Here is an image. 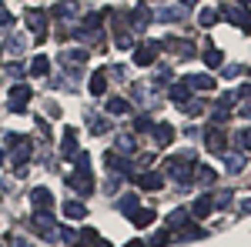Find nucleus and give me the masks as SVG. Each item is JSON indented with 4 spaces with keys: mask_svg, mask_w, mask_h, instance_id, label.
<instances>
[{
    "mask_svg": "<svg viewBox=\"0 0 251 247\" xmlns=\"http://www.w3.org/2000/svg\"><path fill=\"white\" fill-rule=\"evenodd\" d=\"M74 164H77V167H74V174L67 177V187L77 190V194H84V197H87V194H94V180H91V177H94V174H91V157H87L84 151H77V154H74Z\"/></svg>",
    "mask_w": 251,
    "mask_h": 247,
    "instance_id": "obj_1",
    "label": "nucleus"
},
{
    "mask_svg": "<svg viewBox=\"0 0 251 247\" xmlns=\"http://www.w3.org/2000/svg\"><path fill=\"white\" fill-rule=\"evenodd\" d=\"M194 164H198L194 151L181 154V157H168V164H164V174H168V177H174L181 187H188V184L194 180Z\"/></svg>",
    "mask_w": 251,
    "mask_h": 247,
    "instance_id": "obj_2",
    "label": "nucleus"
},
{
    "mask_svg": "<svg viewBox=\"0 0 251 247\" xmlns=\"http://www.w3.org/2000/svg\"><path fill=\"white\" fill-rule=\"evenodd\" d=\"M30 154H34V144L27 137H10V164L14 167H24L30 160Z\"/></svg>",
    "mask_w": 251,
    "mask_h": 247,
    "instance_id": "obj_3",
    "label": "nucleus"
},
{
    "mask_svg": "<svg viewBox=\"0 0 251 247\" xmlns=\"http://www.w3.org/2000/svg\"><path fill=\"white\" fill-rule=\"evenodd\" d=\"M34 230H37L40 237H47V241H54V237L60 234L57 221L50 217V210H37V214H34Z\"/></svg>",
    "mask_w": 251,
    "mask_h": 247,
    "instance_id": "obj_4",
    "label": "nucleus"
},
{
    "mask_svg": "<svg viewBox=\"0 0 251 247\" xmlns=\"http://www.w3.org/2000/svg\"><path fill=\"white\" fill-rule=\"evenodd\" d=\"M30 87L27 84H17V87H10V94H7V107L14 111V114H24L27 111V104H30Z\"/></svg>",
    "mask_w": 251,
    "mask_h": 247,
    "instance_id": "obj_5",
    "label": "nucleus"
},
{
    "mask_svg": "<svg viewBox=\"0 0 251 247\" xmlns=\"http://www.w3.org/2000/svg\"><path fill=\"white\" fill-rule=\"evenodd\" d=\"M161 54V40H144L141 47H134V64L137 67H151Z\"/></svg>",
    "mask_w": 251,
    "mask_h": 247,
    "instance_id": "obj_6",
    "label": "nucleus"
},
{
    "mask_svg": "<svg viewBox=\"0 0 251 247\" xmlns=\"http://www.w3.org/2000/svg\"><path fill=\"white\" fill-rule=\"evenodd\" d=\"M204 147H208L211 154H225V151H228V134L221 131L218 124L208 127V131H204Z\"/></svg>",
    "mask_w": 251,
    "mask_h": 247,
    "instance_id": "obj_7",
    "label": "nucleus"
},
{
    "mask_svg": "<svg viewBox=\"0 0 251 247\" xmlns=\"http://www.w3.org/2000/svg\"><path fill=\"white\" fill-rule=\"evenodd\" d=\"M24 20H27V27L37 34V40L47 37V14H44V10H27V14H24Z\"/></svg>",
    "mask_w": 251,
    "mask_h": 247,
    "instance_id": "obj_8",
    "label": "nucleus"
},
{
    "mask_svg": "<svg viewBox=\"0 0 251 247\" xmlns=\"http://www.w3.org/2000/svg\"><path fill=\"white\" fill-rule=\"evenodd\" d=\"M225 20L234 23V27H241V30H251V14L245 7H225Z\"/></svg>",
    "mask_w": 251,
    "mask_h": 247,
    "instance_id": "obj_9",
    "label": "nucleus"
},
{
    "mask_svg": "<svg viewBox=\"0 0 251 247\" xmlns=\"http://www.w3.org/2000/svg\"><path fill=\"white\" fill-rule=\"evenodd\" d=\"M131 180H134L137 187H144V190H161V187H164L161 174H154V171H141V174H134Z\"/></svg>",
    "mask_w": 251,
    "mask_h": 247,
    "instance_id": "obj_10",
    "label": "nucleus"
},
{
    "mask_svg": "<svg viewBox=\"0 0 251 247\" xmlns=\"http://www.w3.org/2000/svg\"><path fill=\"white\" fill-rule=\"evenodd\" d=\"M127 217H131V224H134V227H148V224H154L157 214H154V207H141V204H137Z\"/></svg>",
    "mask_w": 251,
    "mask_h": 247,
    "instance_id": "obj_11",
    "label": "nucleus"
},
{
    "mask_svg": "<svg viewBox=\"0 0 251 247\" xmlns=\"http://www.w3.org/2000/svg\"><path fill=\"white\" fill-rule=\"evenodd\" d=\"M30 201H34L37 210H54V194H50L47 187H34L30 190Z\"/></svg>",
    "mask_w": 251,
    "mask_h": 247,
    "instance_id": "obj_12",
    "label": "nucleus"
},
{
    "mask_svg": "<svg viewBox=\"0 0 251 247\" xmlns=\"http://www.w3.org/2000/svg\"><path fill=\"white\" fill-rule=\"evenodd\" d=\"M161 47L171 50V54H177V57H194L191 40H161Z\"/></svg>",
    "mask_w": 251,
    "mask_h": 247,
    "instance_id": "obj_13",
    "label": "nucleus"
},
{
    "mask_svg": "<svg viewBox=\"0 0 251 247\" xmlns=\"http://www.w3.org/2000/svg\"><path fill=\"white\" fill-rule=\"evenodd\" d=\"M60 154H64L67 160L77 154V131H74V127H67V131H64V137H60Z\"/></svg>",
    "mask_w": 251,
    "mask_h": 247,
    "instance_id": "obj_14",
    "label": "nucleus"
},
{
    "mask_svg": "<svg viewBox=\"0 0 251 247\" xmlns=\"http://www.w3.org/2000/svg\"><path fill=\"white\" fill-rule=\"evenodd\" d=\"M211 210H214V197H211V194H201V197L191 204V214H194V217H208Z\"/></svg>",
    "mask_w": 251,
    "mask_h": 247,
    "instance_id": "obj_15",
    "label": "nucleus"
},
{
    "mask_svg": "<svg viewBox=\"0 0 251 247\" xmlns=\"http://www.w3.org/2000/svg\"><path fill=\"white\" fill-rule=\"evenodd\" d=\"M184 84H188L191 90H214V77L211 74H191Z\"/></svg>",
    "mask_w": 251,
    "mask_h": 247,
    "instance_id": "obj_16",
    "label": "nucleus"
},
{
    "mask_svg": "<svg viewBox=\"0 0 251 247\" xmlns=\"http://www.w3.org/2000/svg\"><path fill=\"white\" fill-rule=\"evenodd\" d=\"M151 131H154V144L157 147H168V144L174 140V127L171 124H154Z\"/></svg>",
    "mask_w": 251,
    "mask_h": 247,
    "instance_id": "obj_17",
    "label": "nucleus"
},
{
    "mask_svg": "<svg viewBox=\"0 0 251 247\" xmlns=\"http://www.w3.org/2000/svg\"><path fill=\"white\" fill-rule=\"evenodd\" d=\"M117 151L124 154V157H134L137 154V137L134 134H121V137H117Z\"/></svg>",
    "mask_w": 251,
    "mask_h": 247,
    "instance_id": "obj_18",
    "label": "nucleus"
},
{
    "mask_svg": "<svg viewBox=\"0 0 251 247\" xmlns=\"http://www.w3.org/2000/svg\"><path fill=\"white\" fill-rule=\"evenodd\" d=\"M64 217H67V221H84V217H87V207H84L80 201H67V204H64Z\"/></svg>",
    "mask_w": 251,
    "mask_h": 247,
    "instance_id": "obj_19",
    "label": "nucleus"
},
{
    "mask_svg": "<svg viewBox=\"0 0 251 247\" xmlns=\"http://www.w3.org/2000/svg\"><path fill=\"white\" fill-rule=\"evenodd\" d=\"M174 100V104H177V107H184V104H188V100H191V87H188V84H174L171 87V94H168Z\"/></svg>",
    "mask_w": 251,
    "mask_h": 247,
    "instance_id": "obj_20",
    "label": "nucleus"
},
{
    "mask_svg": "<svg viewBox=\"0 0 251 247\" xmlns=\"http://www.w3.org/2000/svg\"><path fill=\"white\" fill-rule=\"evenodd\" d=\"M188 227V210H171V214H168V230H184Z\"/></svg>",
    "mask_w": 251,
    "mask_h": 247,
    "instance_id": "obj_21",
    "label": "nucleus"
},
{
    "mask_svg": "<svg viewBox=\"0 0 251 247\" xmlns=\"http://www.w3.org/2000/svg\"><path fill=\"white\" fill-rule=\"evenodd\" d=\"M148 3H137L134 7V14H131V27H134V30H141V27H148Z\"/></svg>",
    "mask_w": 251,
    "mask_h": 247,
    "instance_id": "obj_22",
    "label": "nucleus"
},
{
    "mask_svg": "<svg viewBox=\"0 0 251 247\" xmlns=\"http://www.w3.org/2000/svg\"><path fill=\"white\" fill-rule=\"evenodd\" d=\"M27 74H34V77H47V74H50V60L44 57V54H40V57H34V60H30V70H27Z\"/></svg>",
    "mask_w": 251,
    "mask_h": 247,
    "instance_id": "obj_23",
    "label": "nucleus"
},
{
    "mask_svg": "<svg viewBox=\"0 0 251 247\" xmlns=\"http://www.w3.org/2000/svg\"><path fill=\"white\" fill-rule=\"evenodd\" d=\"M107 114H114V117L131 114V104H127V100H121V97H111V100H107Z\"/></svg>",
    "mask_w": 251,
    "mask_h": 247,
    "instance_id": "obj_24",
    "label": "nucleus"
},
{
    "mask_svg": "<svg viewBox=\"0 0 251 247\" xmlns=\"http://www.w3.org/2000/svg\"><path fill=\"white\" fill-rule=\"evenodd\" d=\"M7 50H10L14 57H20V54L27 50V37H24V34H14V37L7 40Z\"/></svg>",
    "mask_w": 251,
    "mask_h": 247,
    "instance_id": "obj_25",
    "label": "nucleus"
},
{
    "mask_svg": "<svg viewBox=\"0 0 251 247\" xmlns=\"http://www.w3.org/2000/svg\"><path fill=\"white\" fill-rule=\"evenodd\" d=\"M107 117H94V114H87V131L91 134H107Z\"/></svg>",
    "mask_w": 251,
    "mask_h": 247,
    "instance_id": "obj_26",
    "label": "nucleus"
},
{
    "mask_svg": "<svg viewBox=\"0 0 251 247\" xmlns=\"http://www.w3.org/2000/svg\"><path fill=\"white\" fill-rule=\"evenodd\" d=\"M225 167H228V174H241L245 171V157L241 154H228L225 157Z\"/></svg>",
    "mask_w": 251,
    "mask_h": 247,
    "instance_id": "obj_27",
    "label": "nucleus"
},
{
    "mask_svg": "<svg viewBox=\"0 0 251 247\" xmlns=\"http://www.w3.org/2000/svg\"><path fill=\"white\" fill-rule=\"evenodd\" d=\"M214 177H218V174H214L211 167H198V164H194V180H198V184L208 187V184H214Z\"/></svg>",
    "mask_w": 251,
    "mask_h": 247,
    "instance_id": "obj_28",
    "label": "nucleus"
},
{
    "mask_svg": "<svg viewBox=\"0 0 251 247\" xmlns=\"http://www.w3.org/2000/svg\"><path fill=\"white\" fill-rule=\"evenodd\" d=\"M80 244H87V247H111L104 237H97V230H84V234H80Z\"/></svg>",
    "mask_w": 251,
    "mask_h": 247,
    "instance_id": "obj_29",
    "label": "nucleus"
},
{
    "mask_svg": "<svg viewBox=\"0 0 251 247\" xmlns=\"http://www.w3.org/2000/svg\"><path fill=\"white\" fill-rule=\"evenodd\" d=\"M104 90H107V74H100V70H97V74L91 77V94H94V97H100Z\"/></svg>",
    "mask_w": 251,
    "mask_h": 247,
    "instance_id": "obj_30",
    "label": "nucleus"
},
{
    "mask_svg": "<svg viewBox=\"0 0 251 247\" xmlns=\"http://www.w3.org/2000/svg\"><path fill=\"white\" fill-rule=\"evenodd\" d=\"M221 64H225V54H221L218 47L204 50V67H221Z\"/></svg>",
    "mask_w": 251,
    "mask_h": 247,
    "instance_id": "obj_31",
    "label": "nucleus"
},
{
    "mask_svg": "<svg viewBox=\"0 0 251 247\" xmlns=\"http://www.w3.org/2000/svg\"><path fill=\"white\" fill-rule=\"evenodd\" d=\"M198 23H201V27H214V23H218V10H211V7H204V10L198 14Z\"/></svg>",
    "mask_w": 251,
    "mask_h": 247,
    "instance_id": "obj_32",
    "label": "nucleus"
},
{
    "mask_svg": "<svg viewBox=\"0 0 251 247\" xmlns=\"http://www.w3.org/2000/svg\"><path fill=\"white\" fill-rule=\"evenodd\" d=\"M64 244H71V247H80V234L77 230H71V227H60V234H57Z\"/></svg>",
    "mask_w": 251,
    "mask_h": 247,
    "instance_id": "obj_33",
    "label": "nucleus"
},
{
    "mask_svg": "<svg viewBox=\"0 0 251 247\" xmlns=\"http://www.w3.org/2000/svg\"><path fill=\"white\" fill-rule=\"evenodd\" d=\"M60 60H64V64H84V60H87V50H64Z\"/></svg>",
    "mask_w": 251,
    "mask_h": 247,
    "instance_id": "obj_34",
    "label": "nucleus"
},
{
    "mask_svg": "<svg viewBox=\"0 0 251 247\" xmlns=\"http://www.w3.org/2000/svg\"><path fill=\"white\" fill-rule=\"evenodd\" d=\"M134 207H137V197H134V194H124V197L117 201V210H121V214H131Z\"/></svg>",
    "mask_w": 251,
    "mask_h": 247,
    "instance_id": "obj_35",
    "label": "nucleus"
},
{
    "mask_svg": "<svg viewBox=\"0 0 251 247\" xmlns=\"http://www.w3.org/2000/svg\"><path fill=\"white\" fill-rule=\"evenodd\" d=\"M157 20H164V23H174V20H181V10H171V7H164V10L157 14Z\"/></svg>",
    "mask_w": 251,
    "mask_h": 247,
    "instance_id": "obj_36",
    "label": "nucleus"
},
{
    "mask_svg": "<svg viewBox=\"0 0 251 247\" xmlns=\"http://www.w3.org/2000/svg\"><path fill=\"white\" fill-rule=\"evenodd\" d=\"M117 47H121V50H131V47H134V40H131L127 30H117Z\"/></svg>",
    "mask_w": 251,
    "mask_h": 247,
    "instance_id": "obj_37",
    "label": "nucleus"
},
{
    "mask_svg": "<svg viewBox=\"0 0 251 247\" xmlns=\"http://www.w3.org/2000/svg\"><path fill=\"white\" fill-rule=\"evenodd\" d=\"M134 94H137V100H141V104H148V100H151V87H148V84H134Z\"/></svg>",
    "mask_w": 251,
    "mask_h": 247,
    "instance_id": "obj_38",
    "label": "nucleus"
},
{
    "mask_svg": "<svg viewBox=\"0 0 251 247\" xmlns=\"http://www.w3.org/2000/svg\"><path fill=\"white\" fill-rule=\"evenodd\" d=\"M214 207H231V190H221L214 197Z\"/></svg>",
    "mask_w": 251,
    "mask_h": 247,
    "instance_id": "obj_39",
    "label": "nucleus"
},
{
    "mask_svg": "<svg viewBox=\"0 0 251 247\" xmlns=\"http://www.w3.org/2000/svg\"><path fill=\"white\" fill-rule=\"evenodd\" d=\"M238 144H241L245 151H251V127H245V131H238Z\"/></svg>",
    "mask_w": 251,
    "mask_h": 247,
    "instance_id": "obj_40",
    "label": "nucleus"
},
{
    "mask_svg": "<svg viewBox=\"0 0 251 247\" xmlns=\"http://www.w3.org/2000/svg\"><path fill=\"white\" fill-rule=\"evenodd\" d=\"M134 127H137V131H151V127H154V120H151L148 114H141V117L134 120Z\"/></svg>",
    "mask_w": 251,
    "mask_h": 247,
    "instance_id": "obj_41",
    "label": "nucleus"
},
{
    "mask_svg": "<svg viewBox=\"0 0 251 247\" xmlns=\"http://www.w3.org/2000/svg\"><path fill=\"white\" fill-rule=\"evenodd\" d=\"M74 10H77V3H74V0H71V3H60V7H57L60 17H74Z\"/></svg>",
    "mask_w": 251,
    "mask_h": 247,
    "instance_id": "obj_42",
    "label": "nucleus"
},
{
    "mask_svg": "<svg viewBox=\"0 0 251 247\" xmlns=\"http://www.w3.org/2000/svg\"><path fill=\"white\" fill-rule=\"evenodd\" d=\"M228 117H231V107H218V111H214V124H225Z\"/></svg>",
    "mask_w": 251,
    "mask_h": 247,
    "instance_id": "obj_43",
    "label": "nucleus"
},
{
    "mask_svg": "<svg viewBox=\"0 0 251 247\" xmlns=\"http://www.w3.org/2000/svg\"><path fill=\"white\" fill-rule=\"evenodd\" d=\"M184 111H188V114H201V111H204V104H201V100H188V104H184Z\"/></svg>",
    "mask_w": 251,
    "mask_h": 247,
    "instance_id": "obj_44",
    "label": "nucleus"
},
{
    "mask_svg": "<svg viewBox=\"0 0 251 247\" xmlns=\"http://www.w3.org/2000/svg\"><path fill=\"white\" fill-rule=\"evenodd\" d=\"M168 241H171V234H168V230H161V234H157L154 241H151V247H164Z\"/></svg>",
    "mask_w": 251,
    "mask_h": 247,
    "instance_id": "obj_45",
    "label": "nucleus"
},
{
    "mask_svg": "<svg viewBox=\"0 0 251 247\" xmlns=\"http://www.w3.org/2000/svg\"><path fill=\"white\" fill-rule=\"evenodd\" d=\"M238 74H241V67H234V64H231V67H225V70H221V77H225V80H234Z\"/></svg>",
    "mask_w": 251,
    "mask_h": 247,
    "instance_id": "obj_46",
    "label": "nucleus"
},
{
    "mask_svg": "<svg viewBox=\"0 0 251 247\" xmlns=\"http://www.w3.org/2000/svg\"><path fill=\"white\" fill-rule=\"evenodd\" d=\"M10 74H14V77H17V80H20V77L27 74V67H20V64H14V67H10Z\"/></svg>",
    "mask_w": 251,
    "mask_h": 247,
    "instance_id": "obj_47",
    "label": "nucleus"
},
{
    "mask_svg": "<svg viewBox=\"0 0 251 247\" xmlns=\"http://www.w3.org/2000/svg\"><path fill=\"white\" fill-rule=\"evenodd\" d=\"M7 23H10V14H7V10L0 7V27H7Z\"/></svg>",
    "mask_w": 251,
    "mask_h": 247,
    "instance_id": "obj_48",
    "label": "nucleus"
},
{
    "mask_svg": "<svg viewBox=\"0 0 251 247\" xmlns=\"http://www.w3.org/2000/svg\"><path fill=\"white\" fill-rule=\"evenodd\" d=\"M241 214H251V197H248V201H241Z\"/></svg>",
    "mask_w": 251,
    "mask_h": 247,
    "instance_id": "obj_49",
    "label": "nucleus"
},
{
    "mask_svg": "<svg viewBox=\"0 0 251 247\" xmlns=\"http://www.w3.org/2000/svg\"><path fill=\"white\" fill-rule=\"evenodd\" d=\"M124 247H148V244H144V241H127Z\"/></svg>",
    "mask_w": 251,
    "mask_h": 247,
    "instance_id": "obj_50",
    "label": "nucleus"
},
{
    "mask_svg": "<svg viewBox=\"0 0 251 247\" xmlns=\"http://www.w3.org/2000/svg\"><path fill=\"white\" fill-rule=\"evenodd\" d=\"M181 3H184V7H194V3H198V0H181Z\"/></svg>",
    "mask_w": 251,
    "mask_h": 247,
    "instance_id": "obj_51",
    "label": "nucleus"
},
{
    "mask_svg": "<svg viewBox=\"0 0 251 247\" xmlns=\"http://www.w3.org/2000/svg\"><path fill=\"white\" fill-rule=\"evenodd\" d=\"M3 160H7V157H3V151H0V164H3Z\"/></svg>",
    "mask_w": 251,
    "mask_h": 247,
    "instance_id": "obj_52",
    "label": "nucleus"
},
{
    "mask_svg": "<svg viewBox=\"0 0 251 247\" xmlns=\"http://www.w3.org/2000/svg\"><path fill=\"white\" fill-rule=\"evenodd\" d=\"M238 3H251V0H238Z\"/></svg>",
    "mask_w": 251,
    "mask_h": 247,
    "instance_id": "obj_53",
    "label": "nucleus"
},
{
    "mask_svg": "<svg viewBox=\"0 0 251 247\" xmlns=\"http://www.w3.org/2000/svg\"><path fill=\"white\" fill-rule=\"evenodd\" d=\"M0 57H3V47H0Z\"/></svg>",
    "mask_w": 251,
    "mask_h": 247,
    "instance_id": "obj_54",
    "label": "nucleus"
}]
</instances>
